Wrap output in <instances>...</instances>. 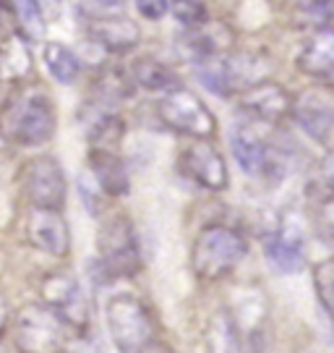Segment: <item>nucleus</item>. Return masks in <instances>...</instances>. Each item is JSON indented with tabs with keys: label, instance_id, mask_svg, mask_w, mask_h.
<instances>
[{
	"label": "nucleus",
	"instance_id": "4",
	"mask_svg": "<svg viewBox=\"0 0 334 353\" xmlns=\"http://www.w3.org/2000/svg\"><path fill=\"white\" fill-rule=\"evenodd\" d=\"M97 252L102 267L110 278H128L141 270V246L136 239V228L125 214L107 217L97 233Z\"/></svg>",
	"mask_w": 334,
	"mask_h": 353
},
{
	"label": "nucleus",
	"instance_id": "32",
	"mask_svg": "<svg viewBox=\"0 0 334 353\" xmlns=\"http://www.w3.org/2000/svg\"><path fill=\"white\" fill-rule=\"evenodd\" d=\"M6 327H8V303L0 296V335L6 332Z\"/></svg>",
	"mask_w": 334,
	"mask_h": 353
},
{
	"label": "nucleus",
	"instance_id": "30",
	"mask_svg": "<svg viewBox=\"0 0 334 353\" xmlns=\"http://www.w3.org/2000/svg\"><path fill=\"white\" fill-rule=\"evenodd\" d=\"M322 225H324V230L334 239V196L322 207Z\"/></svg>",
	"mask_w": 334,
	"mask_h": 353
},
{
	"label": "nucleus",
	"instance_id": "6",
	"mask_svg": "<svg viewBox=\"0 0 334 353\" xmlns=\"http://www.w3.org/2000/svg\"><path fill=\"white\" fill-rule=\"evenodd\" d=\"M13 341L21 353H63L65 330L61 314L50 306L29 303L16 316Z\"/></svg>",
	"mask_w": 334,
	"mask_h": 353
},
{
	"label": "nucleus",
	"instance_id": "28",
	"mask_svg": "<svg viewBox=\"0 0 334 353\" xmlns=\"http://www.w3.org/2000/svg\"><path fill=\"white\" fill-rule=\"evenodd\" d=\"M136 11L147 21H162L170 11V0H134Z\"/></svg>",
	"mask_w": 334,
	"mask_h": 353
},
{
	"label": "nucleus",
	"instance_id": "1",
	"mask_svg": "<svg viewBox=\"0 0 334 353\" xmlns=\"http://www.w3.org/2000/svg\"><path fill=\"white\" fill-rule=\"evenodd\" d=\"M55 134V105L42 92L16 94L0 108V137L19 147H42Z\"/></svg>",
	"mask_w": 334,
	"mask_h": 353
},
{
	"label": "nucleus",
	"instance_id": "13",
	"mask_svg": "<svg viewBox=\"0 0 334 353\" xmlns=\"http://www.w3.org/2000/svg\"><path fill=\"white\" fill-rule=\"evenodd\" d=\"M26 236L39 252L52 254V256H65L71 252V233L61 210L34 207L26 217Z\"/></svg>",
	"mask_w": 334,
	"mask_h": 353
},
{
	"label": "nucleus",
	"instance_id": "19",
	"mask_svg": "<svg viewBox=\"0 0 334 353\" xmlns=\"http://www.w3.org/2000/svg\"><path fill=\"white\" fill-rule=\"evenodd\" d=\"M293 115H295L298 126L303 128L311 139L324 144V147H332L334 110L326 105V102L319 100V97H313V94H306V97L295 100Z\"/></svg>",
	"mask_w": 334,
	"mask_h": 353
},
{
	"label": "nucleus",
	"instance_id": "23",
	"mask_svg": "<svg viewBox=\"0 0 334 353\" xmlns=\"http://www.w3.org/2000/svg\"><path fill=\"white\" fill-rule=\"evenodd\" d=\"M13 11H16V19L24 29V34L29 39H42L45 37V13H42V6L39 0H11Z\"/></svg>",
	"mask_w": 334,
	"mask_h": 353
},
{
	"label": "nucleus",
	"instance_id": "33",
	"mask_svg": "<svg viewBox=\"0 0 334 353\" xmlns=\"http://www.w3.org/2000/svg\"><path fill=\"white\" fill-rule=\"evenodd\" d=\"M141 353H173L170 351V348H167V345H165V343H152V345H147V348H144V351Z\"/></svg>",
	"mask_w": 334,
	"mask_h": 353
},
{
	"label": "nucleus",
	"instance_id": "10",
	"mask_svg": "<svg viewBox=\"0 0 334 353\" xmlns=\"http://www.w3.org/2000/svg\"><path fill=\"white\" fill-rule=\"evenodd\" d=\"M238 105H240L243 113H248L251 118H256V121L280 123V121H285L287 115H293L295 100H293V94L282 84L267 79V81H261L256 87L243 89L238 94Z\"/></svg>",
	"mask_w": 334,
	"mask_h": 353
},
{
	"label": "nucleus",
	"instance_id": "18",
	"mask_svg": "<svg viewBox=\"0 0 334 353\" xmlns=\"http://www.w3.org/2000/svg\"><path fill=\"white\" fill-rule=\"evenodd\" d=\"M298 68L303 74L326 79L334 74V26H319L298 52Z\"/></svg>",
	"mask_w": 334,
	"mask_h": 353
},
{
	"label": "nucleus",
	"instance_id": "15",
	"mask_svg": "<svg viewBox=\"0 0 334 353\" xmlns=\"http://www.w3.org/2000/svg\"><path fill=\"white\" fill-rule=\"evenodd\" d=\"M230 29L220 21H207V24L196 26V29H183L180 42H178V50L183 58L194 63H201L207 58H217L225 55V50L230 48Z\"/></svg>",
	"mask_w": 334,
	"mask_h": 353
},
{
	"label": "nucleus",
	"instance_id": "14",
	"mask_svg": "<svg viewBox=\"0 0 334 353\" xmlns=\"http://www.w3.org/2000/svg\"><path fill=\"white\" fill-rule=\"evenodd\" d=\"M225 79L233 94L251 89L272 76V58L261 50H230L222 55Z\"/></svg>",
	"mask_w": 334,
	"mask_h": 353
},
{
	"label": "nucleus",
	"instance_id": "8",
	"mask_svg": "<svg viewBox=\"0 0 334 353\" xmlns=\"http://www.w3.org/2000/svg\"><path fill=\"white\" fill-rule=\"evenodd\" d=\"M180 170L196 186L207 191H225L230 186V173H227L225 157L217 147H211L209 141L204 139H196L180 152Z\"/></svg>",
	"mask_w": 334,
	"mask_h": 353
},
{
	"label": "nucleus",
	"instance_id": "17",
	"mask_svg": "<svg viewBox=\"0 0 334 353\" xmlns=\"http://www.w3.org/2000/svg\"><path fill=\"white\" fill-rule=\"evenodd\" d=\"M89 170L92 178L97 181L105 196H125L131 191V178H128V168L121 160V154L112 150H97L92 147L89 152Z\"/></svg>",
	"mask_w": 334,
	"mask_h": 353
},
{
	"label": "nucleus",
	"instance_id": "31",
	"mask_svg": "<svg viewBox=\"0 0 334 353\" xmlns=\"http://www.w3.org/2000/svg\"><path fill=\"white\" fill-rule=\"evenodd\" d=\"M322 173H324L326 189L332 191V196H334V150L326 154V160H324V165H322Z\"/></svg>",
	"mask_w": 334,
	"mask_h": 353
},
{
	"label": "nucleus",
	"instance_id": "24",
	"mask_svg": "<svg viewBox=\"0 0 334 353\" xmlns=\"http://www.w3.org/2000/svg\"><path fill=\"white\" fill-rule=\"evenodd\" d=\"M123 134L125 126L118 115H102L97 123L92 126L89 139H92V147H97V150H112L118 141L123 139Z\"/></svg>",
	"mask_w": 334,
	"mask_h": 353
},
{
	"label": "nucleus",
	"instance_id": "21",
	"mask_svg": "<svg viewBox=\"0 0 334 353\" xmlns=\"http://www.w3.org/2000/svg\"><path fill=\"white\" fill-rule=\"evenodd\" d=\"M42 58H45V65H48V74L63 87H71L79 79V74H81L79 55L63 42H48L45 50H42Z\"/></svg>",
	"mask_w": 334,
	"mask_h": 353
},
{
	"label": "nucleus",
	"instance_id": "25",
	"mask_svg": "<svg viewBox=\"0 0 334 353\" xmlns=\"http://www.w3.org/2000/svg\"><path fill=\"white\" fill-rule=\"evenodd\" d=\"M170 13L183 29H196L209 21V8L204 0H170Z\"/></svg>",
	"mask_w": 334,
	"mask_h": 353
},
{
	"label": "nucleus",
	"instance_id": "22",
	"mask_svg": "<svg viewBox=\"0 0 334 353\" xmlns=\"http://www.w3.org/2000/svg\"><path fill=\"white\" fill-rule=\"evenodd\" d=\"M207 345L211 353H240V335L233 314L217 312L207 327Z\"/></svg>",
	"mask_w": 334,
	"mask_h": 353
},
{
	"label": "nucleus",
	"instance_id": "29",
	"mask_svg": "<svg viewBox=\"0 0 334 353\" xmlns=\"http://www.w3.org/2000/svg\"><path fill=\"white\" fill-rule=\"evenodd\" d=\"M79 194H81V199L87 202L89 212L99 214V202H102V196H105V194H102V189L97 186V181H94V178L89 181V178L81 176L79 178Z\"/></svg>",
	"mask_w": 334,
	"mask_h": 353
},
{
	"label": "nucleus",
	"instance_id": "16",
	"mask_svg": "<svg viewBox=\"0 0 334 353\" xmlns=\"http://www.w3.org/2000/svg\"><path fill=\"white\" fill-rule=\"evenodd\" d=\"M233 157L246 176H267L274 165V150L248 126H236L230 134Z\"/></svg>",
	"mask_w": 334,
	"mask_h": 353
},
{
	"label": "nucleus",
	"instance_id": "11",
	"mask_svg": "<svg viewBox=\"0 0 334 353\" xmlns=\"http://www.w3.org/2000/svg\"><path fill=\"white\" fill-rule=\"evenodd\" d=\"M39 293H42V299H45L50 309H55L61 314V319L71 322L76 327H81L89 319L84 293H81V285H79V280L74 275H68V272H50L48 278L42 280Z\"/></svg>",
	"mask_w": 334,
	"mask_h": 353
},
{
	"label": "nucleus",
	"instance_id": "27",
	"mask_svg": "<svg viewBox=\"0 0 334 353\" xmlns=\"http://www.w3.org/2000/svg\"><path fill=\"white\" fill-rule=\"evenodd\" d=\"M32 68V55H29V48L21 39H13L6 50V74L11 76H24L26 71Z\"/></svg>",
	"mask_w": 334,
	"mask_h": 353
},
{
	"label": "nucleus",
	"instance_id": "26",
	"mask_svg": "<svg viewBox=\"0 0 334 353\" xmlns=\"http://www.w3.org/2000/svg\"><path fill=\"white\" fill-rule=\"evenodd\" d=\"M313 288H316V296H319L324 312L334 322V259L319 262L313 267Z\"/></svg>",
	"mask_w": 334,
	"mask_h": 353
},
{
	"label": "nucleus",
	"instance_id": "12",
	"mask_svg": "<svg viewBox=\"0 0 334 353\" xmlns=\"http://www.w3.org/2000/svg\"><path fill=\"white\" fill-rule=\"evenodd\" d=\"M89 37L102 50L112 55H123L138 48L141 42V29L134 19L121 16V13H105V16H92L87 26Z\"/></svg>",
	"mask_w": 334,
	"mask_h": 353
},
{
	"label": "nucleus",
	"instance_id": "2",
	"mask_svg": "<svg viewBox=\"0 0 334 353\" xmlns=\"http://www.w3.org/2000/svg\"><path fill=\"white\" fill-rule=\"evenodd\" d=\"M248 254L246 239L236 228L209 225L204 228L191 249V270L201 280H222L236 270Z\"/></svg>",
	"mask_w": 334,
	"mask_h": 353
},
{
	"label": "nucleus",
	"instance_id": "5",
	"mask_svg": "<svg viewBox=\"0 0 334 353\" xmlns=\"http://www.w3.org/2000/svg\"><path fill=\"white\" fill-rule=\"evenodd\" d=\"M160 121L175 134H183L191 139H211L217 134V118L196 92L186 87H175L173 92L162 94L157 105Z\"/></svg>",
	"mask_w": 334,
	"mask_h": 353
},
{
	"label": "nucleus",
	"instance_id": "20",
	"mask_svg": "<svg viewBox=\"0 0 334 353\" xmlns=\"http://www.w3.org/2000/svg\"><path fill=\"white\" fill-rule=\"evenodd\" d=\"M128 76H131V81L136 87L147 89L152 94H167L175 87H180L178 84V74H175L173 68L167 63H162V61H157V58H152V55L136 58L131 63V74Z\"/></svg>",
	"mask_w": 334,
	"mask_h": 353
},
{
	"label": "nucleus",
	"instance_id": "3",
	"mask_svg": "<svg viewBox=\"0 0 334 353\" xmlns=\"http://www.w3.org/2000/svg\"><path fill=\"white\" fill-rule=\"evenodd\" d=\"M107 330L121 353H141L154 343V319L134 293H115L105 306Z\"/></svg>",
	"mask_w": 334,
	"mask_h": 353
},
{
	"label": "nucleus",
	"instance_id": "9",
	"mask_svg": "<svg viewBox=\"0 0 334 353\" xmlns=\"http://www.w3.org/2000/svg\"><path fill=\"white\" fill-rule=\"evenodd\" d=\"M264 256L269 267H274L280 275H298L306 267V239L298 225H290L282 220L277 228H272L264 239Z\"/></svg>",
	"mask_w": 334,
	"mask_h": 353
},
{
	"label": "nucleus",
	"instance_id": "7",
	"mask_svg": "<svg viewBox=\"0 0 334 353\" xmlns=\"http://www.w3.org/2000/svg\"><path fill=\"white\" fill-rule=\"evenodd\" d=\"M24 191L29 202L34 207H48V210H63L65 204V173L55 157H34L26 163L24 170Z\"/></svg>",
	"mask_w": 334,
	"mask_h": 353
},
{
	"label": "nucleus",
	"instance_id": "34",
	"mask_svg": "<svg viewBox=\"0 0 334 353\" xmlns=\"http://www.w3.org/2000/svg\"><path fill=\"white\" fill-rule=\"evenodd\" d=\"M55 3H63V0H55Z\"/></svg>",
	"mask_w": 334,
	"mask_h": 353
}]
</instances>
